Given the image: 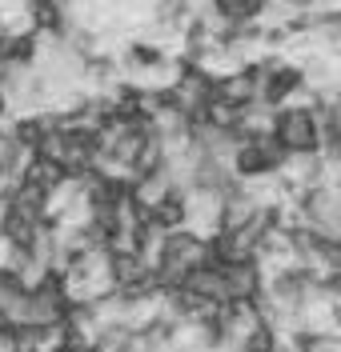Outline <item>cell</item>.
Segmentation results:
<instances>
[{
	"label": "cell",
	"instance_id": "cell-1",
	"mask_svg": "<svg viewBox=\"0 0 341 352\" xmlns=\"http://www.w3.org/2000/svg\"><path fill=\"white\" fill-rule=\"evenodd\" d=\"M273 140L281 144L285 156H318L325 148L313 109H277V116H273Z\"/></svg>",
	"mask_w": 341,
	"mask_h": 352
}]
</instances>
